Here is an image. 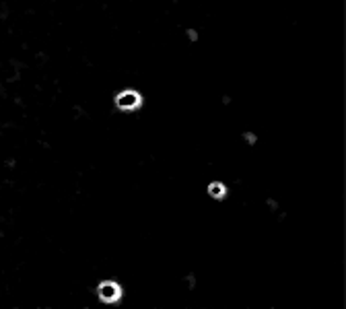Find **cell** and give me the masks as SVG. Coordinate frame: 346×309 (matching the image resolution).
Masks as SVG:
<instances>
[{
	"mask_svg": "<svg viewBox=\"0 0 346 309\" xmlns=\"http://www.w3.org/2000/svg\"><path fill=\"white\" fill-rule=\"evenodd\" d=\"M115 103H118L122 109H132V107H136L138 103H140V99H138L136 93H124V95H120L118 99H115Z\"/></svg>",
	"mask_w": 346,
	"mask_h": 309,
	"instance_id": "cell-1",
	"label": "cell"
}]
</instances>
